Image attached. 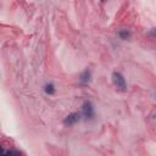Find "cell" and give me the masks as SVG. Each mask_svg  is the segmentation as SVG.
Returning a JSON list of instances; mask_svg holds the SVG:
<instances>
[{"label":"cell","instance_id":"1","mask_svg":"<svg viewBox=\"0 0 156 156\" xmlns=\"http://www.w3.org/2000/svg\"><path fill=\"white\" fill-rule=\"evenodd\" d=\"M111 78H112V83H113V85H115L117 89H119V90H122V91L127 90V82H126L124 76H123L121 72L115 71V72L112 73Z\"/></svg>","mask_w":156,"mask_h":156},{"label":"cell","instance_id":"2","mask_svg":"<svg viewBox=\"0 0 156 156\" xmlns=\"http://www.w3.org/2000/svg\"><path fill=\"white\" fill-rule=\"evenodd\" d=\"M82 116L85 121H90L94 118L95 112H94V106L90 100H85L82 105Z\"/></svg>","mask_w":156,"mask_h":156},{"label":"cell","instance_id":"3","mask_svg":"<svg viewBox=\"0 0 156 156\" xmlns=\"http://www.w3.org/2000/svg\"><path fill=\"white\" fill-rule=\"evenodd\" d=\"M82 118V115L78 113V112H71L68 113L65 118H63V124L66 127H71V126H74L76 123H78Z\"/></svg>","mask_w":156,"mask_h":156},{"label":"cell","instance_id":"4","mask_svg":"<svg viewBox=\"0 0 156 156\" xmlns=\"http://www.w3.org/2000/svg\"><path fill=\"white\" fill-rule=\"evenodd\" d=\"M78 80H79V84H80V85H84V87L89 85L90 82H91V71H90L89 68L84 69V71L79 74Z\"/></svg>","mask_w":156,"mask_h":156},{"label":"cell","instance_id":"5","mask_svg":"<svg viewBox=\"0 0 156 156\" xmlns=\"http://www.w3.org/2000/svg\"><path fill=\"white\" fill-rule=\"evenodd\" d=\"M1 151H2V156H23V154L20 150H13V149L6 150L5 147H2Z\"/></svg>","mask_w":156,"mask_h":156},{"label":"cell","instance_id":"6","mask_svg":"<svg viewBox=\"0 0 156 156\" xmlns=\"http://www.w3.org/2000/svg\"><path fill=\"white\" fill-rule=\"evenodd\" d=\"M117 35H118L122 40H127V39H129V38L132 37V33H130L129 29H119V30L117 32Z\"/></svg>","mask_w":156,"mask_h":156},{"label":"cell","instance_id":"7","mask_svg":"<svg viewBox=\"0 0 156 156\" xmlns=\"http://www.w3.org/2000/svg\"><path fill=\"white\" fill-rule=\"evenodd\" d=\"M44 91H45L46 95H54L56 93V88L52 83H46L44 85Z\"/></svg>","mask_w":156,"mask_h":156},{"label":"cell","instance_id":"8","mask_svg":"<svg viewBox=\"0 0 156 156\" xmlns=\"http://www.w3.org/2000/svg\"><path fill=\"white\" fill-rule=\"evenodd\" d=\"M150 37H152V38H155V39H156V28H155V29H152V30L150 32Z\"/></svg>","mask_w":156,"mask_h":156}]
</instances>
